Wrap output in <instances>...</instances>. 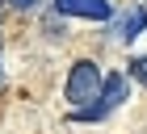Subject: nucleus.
<instances>
[{"label":"nucleus","mask_w":147,"mask_h":134,"mask_svg":"<svg viewBox=\"0 0 147 134\" xmlns=\"http://www.w3.org/2000/svg\"><path fill=\"white\" fill-rule=\"evenodd\" d=\"M101 84H105L101 67L92 63V59H76V63H71V71H67V105L84 109L88 100L101 96Z\"/></svg>","instance_id":"nucleus-1"},{"label":"nucleus","mask_w":147,"mask_h":134,"mask_svg":"<svg viewBox=\"0 0 147 134\" xmlns=\"http://www.w3.org/2000/svg\"><path fill=\"white\" fill-rule=\"evenodd\" d=\"M122 100H126V76H118V71H113V76H105L97 105H84V109H76V122H101L105 113H113Z\"/></svg>","instance_id":"nucleus-2"},{"label":"nucleus","mask_w":147,"mask_h":134,"mask_svg":"<svg viewBox=\"0 0 147 134\" xmlns=\"http://www.w3.org/2000/svg\"><path fill=\"white\" fill-rule=\"evenodd\" d=\"M55 9L63 17H84V21H109L113 17L109 0H55Z\"/></svg>","instance_id":"nucleus-3"},{"label":"nucleus","mask_w":147,"mask_h":134,"mask_svg":"<svg viewBox=\"0 0 147 134\" xmlns=\"http://www.w3.org/2000/svg\"><path fill=\"white\" fill-rule=\"evenodd\" d=\"M143 29H147V9H130L126 13V25H122V42H135Z\"/></svg>","instance_id":"nucleus-4"},{"label":"nucleus","mask_w":147,"mask_h":134,"mask_svg":"<svg viewBox=\"0 0 147 134\" xmlns=\"http://www.w3.org/2000/svg\"><path fill=\"white\" fill-rule=\"evenodd\" d=\"M130 76L147 88V55H143V59H130Z\"/></svg>","instance_id":"nucleus-5"},{"label":"nucleus","mask_w":147,"mask_h":134,"mask_svg":"<svg viewBox=\"0 0 147 134\" xmlns=\"http://www.w3.org/2000/svg\"><path fill=\"white\" fill-rule=\"evenodd\" d=\"M13 9H21V13H30V9H38V4H42V0H9Z\"/></svg>","instance_id":"nucleus-6"},{"label":"nucleus","mask_w":147,"mask_h":134,"mask_svg":"<svg viewBox=\"0 0 147 134\" xmlns=\"http://www.w3.org/2000/svg\"><path fill=\"white\" fill-rule=\"evenodd\" d=\"M0 80H4V71H0Z\"/></svg>","instance_id":"nucleus-7"}]
</instances>
